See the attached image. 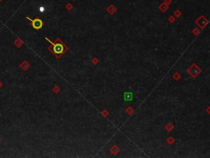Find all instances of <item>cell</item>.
Here are the masks:
<instances>
[{
	"mask_svg": "<svg viewBox=\"0 0 210 158\" xmlns=\"http://www.w3.org/2000/svg\"><path fill=\"white\" fill-rule=\"evenodd\" d=\"M45 40H48L49 42L51 43L52 45V47H53V52L55 53L56 55H61V54H63V51H64V46H63L62 44H60V43H57V44H54V43H52L51 40H49L48 38H45Z\"/></svg>",
	"mask_w": 210,
	"mask_h": 158,
	"instance_id": "cell-1",
	"label": "cell"
},
{
	"mask_svg": "<svg viewBox=\"0 0 210 158\" xmlns=\"http://www.w3.org/2000/svg\"><path fill=\"white\" fill-rule=\"evenodd\" d=\"M27 18L28 20L31 22V24H32L33 28L35 29V30H40V29H41V28L43 27L44 23H43L42 20L40 19V18H35V20H32V19H30V18Z\"/></svg>",
	"mask_w": 210,
	"mask_h": 158,
	"instance_id": "cell-2",
	"label": "cell"
},
{
	"mask_svg": "<svg viewBox=\"0 0 210 158\" xmlns=\"http://www.w3.org/2000/svg\"><path fill=\"white\" fill-rule=\"evenodd\" d=\"M124 100H126V101L133 100V93L130 92V91L124 93Z\"/></svg>",
	"mask_w": 210,
	"mask_h": 158,
	"instance_id": "cell-3",
	"label": "cell"
},
{
	"mask_svg": "<svg viewBox=\"0 0 210 158\" xmlns=\"http://www.w3.org/2000/svg\"><path fill=\"white\" fill-rule=\"evenodd\" d=\"M40 12H44V11H45V8H43V7H40Z\"/></svg>",
	"mask_w": 210,
	"mask_h": 158,
	"instance_id": "cell-4",
	"label": "cell"
}]
</instances>
